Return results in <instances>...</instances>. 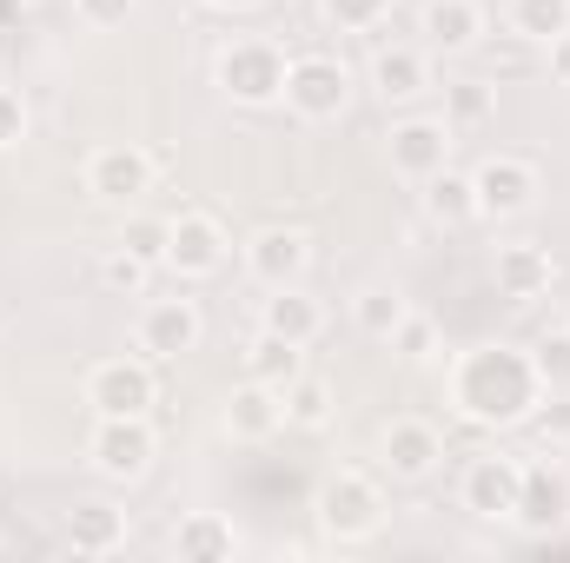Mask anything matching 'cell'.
Here are the masks:
<instances>
[{"label":"cell","instance_id":"1","mask_svg":"<svg viewBox=\"0 0 570 563\" xmlns=\"http://www.w3.org/2000/svg\"><path fill=\"white\" fill-rule=\"evenodd\" d=\"M538 365L524 345H471L451 372V405L458 418L484 424V431H511V424L531 418L538 405Z\"/></svg>","mask_w":570,"mask_h":563},{"label":"cell","instance_id":"2","mask_svg":"<svg viewBox=\"0 0 570 563\" xmlns=\"http://www.w3.org/2000/svg\"><path fill=\"white\" fill-rule=\"evenodd\" d=\"M318 531H325V544H338V551L372 544V537L385 531V497H379V484H372L365 471L325 477V491H318Z\"/></svg>","mask_w":570,"mask_h":563},{"label":"cell","instance_id":"3","mask_svg":"<svg viewBox=\"0 0 570 563\" xmlns=\"http://www.w3.org/2000/svg\"><path fill=\"white\" fill-rule=\"evenodd\" d=\"M87 405L94 418H153L159 405V378H153V358H100L87 372Z\"/></svg>","mask_w":570,"mask_h":563},{"label":"cell","instance_id":"4","mask_svg":"<svg viewBox=\"0 0 570 563\" xmlns=\"http://www.w3.org/2000/svg\"><path fill=\"white\" fill-rule=\"evenodd\" d=\"M159 457V437H153V418H100L94 437H87V464L107 477V484H140Z\"/></svg>","mask_w":570,"mask_h":563},{"label":"cell","instance_id":"5","mask_svg":"<svg viewBox=\"0 0 570 563\" xmlns=\"http://www.w3.org/2000/svg\"><path fill=\"white\" fill-rule=\"evenodd\" d=\"M219 87L233 107H273L285 100V53L273 40H233L219 53Z\"/></svg>","mask_w":570,"mask_h":563},{"label":"cell","instance_id":"6","mask_svg":"<svg viewBox=\"0 0 570 563\" xmlns=\"http://www.w3.org/2000/svg\"><path fill=\"white\" fill-rule=\"evenodd\" d=\"M345 100H352V73L332 60V53H298V60H285V107L298 113V120H338L345 113Z\"/></svg>","mask_w":570,"mask_h":563},{"label":"cell","instance_id":"7","mask_svg":"<svg viewBox=\"0 0 570 563\" xmlns=\"http://www.w3.org/2000/svg\"><path fill=\"white\" fill-rule=\"evenodd\" d=\"M518 491H524V464L504 457V451L471 457L464 477H458V504H464L478 524H511V517H518Z\"/></svg>","mask_w":570,"mask_h":563},{"label":"cell","instance_id":"8","mask_svg":"<svg viewBox=\"0 0 570 563\" xmlns=\"http://www.w3.org/2000/svg\"><path fill=\"white\" fill-rule=\"evenodd\" d=\"M199 338H206V318H199L193 298H153V305H140V325H134V352H140V358L173 365V358H186Z\"/></svg>","mask_w":570,"mask_h":563},{"label":"cell","instance_id":"9","mask_svg":"<svg viewBox=\"0 0 570 563\" xmlns=\"http://www.w3.org/2000/svg\"><path fill=\"white\" fill-rule=\"evenodd\" d=\"M471 186H478V219H524V213L538 206V192H544L538 166L518 159V152L484 159V166L471 172Z\"/></svg>","mask_w":570,"mask_h":563},{"label":"cell","instance_id":"10","mask_svg":"<svg viewBox=\"0 0 570 563\" xmlns=\"http://www.w3.org/2000/svg\"><path fill=\"white\" fill-rule=\"evenodd\" d=\"M226 259H233V239H226V226L213 219V213H179L173 219V239H166V273L173 279H213V273H226Z\"/></svg>","mask_w":570,"mask_h":563},{"label":"cell","instance_id":"11","mask_svg":"<svg viewBox=\"0 0 570 563\" xmlns=\"http://www.w3.org/2000/svg\"><path fill=\"white\" fill-rule=\"evenodd\" d=\"M246 273L266 285V292L305 285V273H312V233H298V226H259L246 239Z\"/></svg>","mask_w":570,"mask_h":563},{"label":"cell","instance_id":"12","mask_svg":"<svg viewBox=\"0 0 570 563\" xmlns=\"http://www.w3.org/2000/svg\"><path fill=\"white\" fill-rule=\"evenodd\" d=\"M87 192L100 206H120V213L140 206L153 192V152H140V146H100L87 159Z\"/></svg>","mask_w":570,"mask_h":563},{"label":"cell","instance_id":"13","mask_svg":"<svg viewBox=\"0 0 570 563\" xmlns=\"http://www.w3.org/2000/svg\"><path fill=\"white\" fill-rule=\"evenodd\" d=\"M385 152H392V172H405L412 186H425L431 172H444L451 166V127L444 120H392V134H385Z\"/></svg>","mask_w":570,"mask_h":563},{"label":"cell","instance_id":"14","mask_svg":"<svg viewBox=\"0 0 570 563\" xmlns=\"http://www.w3.org/2000/svg\"><path fill=\"white\" fill-rule=\"evenodd\" d=\"M511 524H524L531 537H551V531H564L570 524V471L564 464H524V491H518V517Z\"/></svg>","mask_w":570,"mask_h":563},{"label":"cell","instance_id":"15","mask_svg":"<svg viewBox=\"0 0 570 563\" xmlns=\"http://www.w3.org/2000/svg\"><path fill=\"white\" fill-rule=\"evenodd\" d=\"M438 457H444V437L425 418H399V424H385V437H379V464L399 484H425L438 471Z\"/></svg>","mask_w":570,"mask_h":563},{"label":"cell","instance_id":"16","mask_svg":"<svg viewBox=\"0 0 570 563\" xmlns=\"http://www.w3.org/2000/svg\"><path fill=\"white\" fill-rule=\"evenodd\" d=\"M491 279H498V298H511V305H538V298L551 292V279H558V266H551L544 246H498Z\"/></svg>","mask_w":570,"mask_h":563},{"label":"cell","instance_id":"17","mask_svg":"<svg viewBox=\"0 0 570 563\" xmlns=\"http://www.w3.org/2000/svg\"><path fill=\"white\" fill-rule=\"evenodd\" d=\"M60 537H67L73 557H114L127 544V511H114L107 497H87V504L67 511V531Z\"/></svg>","mask_w":570,"mask_h":563},{"label":"cell","instance_id":"18","mask_svg":"<svg viewBox=\"0 0 570 563\" xmlns=\"http://www.w3.org/2000/svg\"><path fill=\"white\" fill-rule=\"evenodd\" d=\"M219 418H226V437H239V444H266V437L285 424V392L259 385V378H246V385L226 398Z\"/></svg>","mask_w":570,"mask_h":563},{"label":"cell","instance_id":"19","mask_svg":"<svg viewBox=\"0 0 570 563\" xmlns=\"http://www.w3.org/2000/svg\"><path fill=\"white\" fill-rule=\"evenodd\" d=\"M425 40L438 53H471L484 40V7L478 0H425Z\"/></svg>","mask_w":570,"mask_h":563},{"label":"cell","instance_id":"20","mask_svg":"<svg viewBox=\"0 0 570 563\" xmlns=\"http://www.w3.org/2000/svg\"><path fill=\"white\" fill-rule=\"evenodd\" d=\"M173 551H179V563H226L239 551V531H233L219 511H193V517H179Z\"/></svg>","mask_w":570,"mask_h":563},{"label":"cell","instance_id":"21","mask_svg":"<svg viewBox=\"0 0 570 563\" xmlns=\"http://www.w3.org/2000/svg\"><path fill=\"white\" fill-rule=\"evenodd\" d=\"M259 325H266V332H279V338H292V345H312V338L325 332V312H318V298H305L298 285H279V292L266 298Z\"/></svg>","mask_w":570,"mask_h":563},{"label":"cell","instance_id":"22","mask_svg":"<svg viewBox=\"0 0 570 563\" xmlns=\"http://www.w3.org/2000/svg\"><path fill=\"white\" fill-rule=\"evenodd\" d=\"M305 372V345H292V338H279V332H253V345H246V378H259V385H273V392H285L292 378Z\"/></svg>","mask_w":570,"mask_h":563},{"label":"cell","instance_id":"23","mask_svg":"<svg viewBox=\"0 0 570 563\" xmlns=\"http://www.w3.org/2000/svg\"><path fill=\"white\" fill-rule=\"evenodd\" d=\"M425 219L431 226H451V233L478 219V186H471V172H451V166L431 172L425 179Z\"/></svg>","mask_w":570,"mask_h":563},{"label":"cell","instance_id":"24","mask_svg":"<svg viewBox=\"0 0 570 563\" xmlns=\"http://www.w3.org/2000/svg\"><path fill=\"white\" fill-rule=\"evenodd\" d=\"M504 20L524 47H564L570 40V0H511Z\"/></svg>","mask_w":570,"mask_h":563},{"label":"cell","instance_id":"25","mask_svg":"<svg viewBox=\"0 0 570 563\" xmlns=\"http://www.w3.org/2000/svg\"><path fill=\"white\" fill-rule=\"evenodd\" d=\"M372 87H379V100H419L425 93V53L419 47H379Z\"/></svg>","mask_w":570,"mask_h":563},{"label":"cell","instance_id":"26","mask_svg":"<svg viewBox=\"0 0 570 563\" xmlns=\"http://www.w3.org/2000/svg\"><path fill=\"white\" fill-rule=\"evenodd\" d=\"M285 424H298V431H325V424H332V385L298 372V378L285 385Z\"/></svg>","mask_w":570,"mask_h":563},{"label":"cell","instance_id":"27","mask_svg":"<svg viewBox=\"0 0 570 563\" xmlns=\"http://www.w3.org/2000/svg\"><path fill=\"white\" fill-rule=\"evenodd\" d=\"M491 87L484 80H458V87H444V127L451 134H471V127H484L491 120Z\"/></svg>","mask_w":570,"mask_h":563},{"label":"cell","instance_id":"28","mask_svg":"<svg viewBox=\"0 0 570 563\" xmlns=\"http://www.w3.org/2000/svg\"><path fill=\"white\" fill-rule=\"evenodd\" d=\"M405 312H412V305H405L399 292H385V285H372V292H358V298H352V318H358V332H365V338H392Z\"/></svg>","mask_w":570,"mask_h":563},{"label":"cell","instance_id":"29","mask_svg":"<svg viewBox=\"0 0 570 563\" xmlns=\"http://www.w3.org/2000/svg\"><path fill=\"white\" fill-rule=\"evenodd\" d=\"M166 239H173V219H153V213H127V226H120V246L146 259L153 273L166 266Z\"/></svg>","mask_w":570,"mask_h":563},{"label":"cell","instance_id":"30","mask_svg":"<svg viewBox=\"0 0 570 563\" xmlns=\"http://www.w3.org/2000/svg\"><path fill=\"white\" fill-rule=\"evenodd\" d=\"M338 33H379L392 20V0H318Z\"/></svg>","mask_w":570,"mask_h":563},{"label":"cell","instance_id":"31","mask_svg":"<svg viewBox=\"0 0 570 563\" xmlns=\"http://www.w3.org/2000/svg\"><path fill=\"white\" fill-rule=\"evenodd\" d=\"M531 365H538V385L544 392H570V325L531 345Z\"/></svg>","mask_w":570,"mask_h":563},{"label":"cell","instance_id":"32","mask_svg":"<svg viewBox=\"0 0 570 563\" xmlns=\"http://www.w3.org/2000/svg\"><path fill=\"white\" fill-rule=\"evenodd\" d=\"M531 431H538V444H570V392H538V405H531Z\"/></svg>","mask_w":570,"mask_h":563},{"label":"cell","instance_id":"33","mask_svg":"<svg viewBox=\"0 0 570 563\" xmlns=\"http://www.w3.org/2000/svg\"><path fill=\"white\" fill-rule=\"evenodd\" d=\"M385 345H392L399 358H412V365H419V358H431V352H438V325H431L425 312H405V318H399V332H392Z\"/></svg>","mask_w":570,"mask_h":563},{"label":"cell","instance_id":"34","mask_svg":"<svg viewBox=\"0 0 570 563\" xmlns=\"http://www.w3.org/2000/svg\"><path fill=\"white\" fill-rule=\"evenodd\" d=\"M100 279H107V292H127V298H134V292H146L153 266H146V259H134L127 246H114V253L100 259Z\"/></svg>","mask_w":570,"mask_h":563},{"label":"cell","instance_id":"35","mask_svg":"<svg viewBox=\"0 0 570 563\" xmlns=\"http://www.w3.org/2000/svg\"><path fill=\"white\" fill-rule=\"evenodd\" d=\"M20 140H27V100L13 87H0V152L20 146Z\"/></svg>","mask_w":570,"mask_h":563},{"label":"cell","instance_id":"36","mask_svg":"<svg viewBox=\"0 0 570 563\" xmlns=\"http://www.w3.org/2000/svg\"><path fill=\"white\" fill-rule=\"evenodd\" d=\"M140 0H80V20L87 27H127Z\"/></svg>","mask_w":570,"mask_h":563},{"label":"cell","instance_id":"37","mask_svg":"<svg viewBox=\"0 0 570 563\" xmlns=\"http://www.w3.org/2000/svg\"><path fill=\"white\" fill-rule=\"evenodd\" d=\"M206 7H219V13H246V7H259V0H206Z\"/></svg>","mask_w":570,"mask_h":563}]
</instances>
